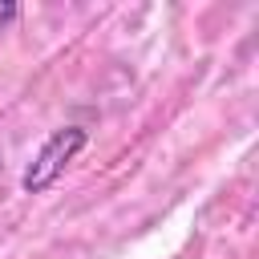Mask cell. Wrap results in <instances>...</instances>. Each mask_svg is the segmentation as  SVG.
<instances>
[{
    "instance_id": "obj_1",
    "label": "cell",
    "mask_w": 259,
    "mask_h": 259,
    "mask_svg": "<svg viewBox=\"0 0 259 259\" xmlns=\"http://www.w3.org/2000/svg\"><path fill=\"white\" fill-rule=\"evenodd\" d=\"M85 142H89V134H85L81 125H61V130H53V134L40 142V150L32 154V162L24 166L20 190H24V194H45V190L69 170V162L85 150Z\"/></svg>"
},
{
    "instance_id": "obj_2",
    "label": "cell",
    "mask_w": 259,
    "mask_h": 259,
    "mask_svg": "<svg viewBox=\"0 0 259 259\" xmlns=\"http://www.w3.org/2000/svg\"><path fill=\"white\" fill-rule=\"evenodd\" d=\"M16 16H20V8H16L12 0H0V28H8Z\"/></svg>"
}]
</instances>
